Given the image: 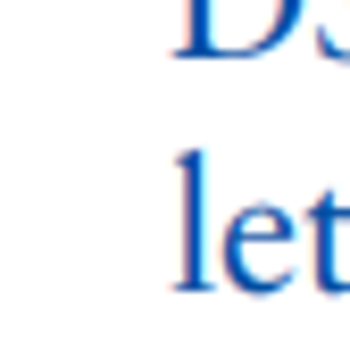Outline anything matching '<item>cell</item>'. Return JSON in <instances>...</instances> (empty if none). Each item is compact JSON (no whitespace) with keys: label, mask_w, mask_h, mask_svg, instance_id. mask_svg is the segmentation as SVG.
<instances>
[{"label":"cell","mask_w":350,"mask_h":358,"mask_svg":"<svg viewBox=\"0 0 350 358\" xmlns=\"http://www.w3.org/2000/svg\"><path fill=\"white\" fill-rule=\"evenodd\" d=\"M300 25V0H183V59H259Z\"/></svg>","instance_id":"1"},{"label":"cell","mask_w":350,"mask_h":358,"mask_svg":"<svg viewBox=\"0 0 350 358\" xmlns=\"http://www.w3.org/2000/svg\"><path fill=\"white\" fill-rule=\"evenodd\" d=\"M300 234H309V217H292V208H242L217 242V275L234 292H284L300 275Z\"/></svg>","instance_id":"2"},{"label":"cell","mask_w":350,"mask_h":358,"mask_svg":"<svg viewBox=\"0 0 350 358\" xmlns=\"http://www.w3.org/2000/svg\"><path fill=\"white\" fill-rule=\"evenodd\" d=\"M309 275L317 292H350V192L309 200Z\"/></svg>","instance_id":"3"},{"label":"cell","mask_w":350,"mask_h":358,"mask_svg":"<svg viewBox=\"0 0 350 358\" xmlns=\"http://www.w3.org/2000/svg\"><path fill=\"white\" fill-rule=\"evenodd\" d=\"M175 200H183V259H175V292H200L209 283V242H200V217H209V159L200 150H183L175 159Z\"/></svg>","instance_id":"4"},{"label":"cell","mask_w":350,"mask_h":358,"mask_svg":"<svg viewBox=\"0 0 350 358\" xmlns=\"http://www.w3.org/2000/svg\"><path fill=\"white\" fill-rule=\"evenodd\" d=\"M317 59L350 67V0H326V17H317Z\"/></svg>","instance_id":"5"}]
</instances>
